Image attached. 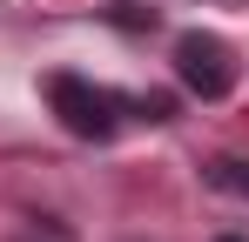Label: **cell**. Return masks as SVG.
I'll use <instances>...</instances> for the list:
<instances>
[{"label": "cell", "instance_id": "1", "mask_svg": "<svg viewBox=\"0 0 249 242\" xmlns=\"http://www.w3.org/2000/svg\"><path fill=\"white\" fill-rule=\"evenodd\" d=\"M47 108L54 121L74 135V141H108L115 128H122V94L115 87H94L88 74H47Z\"/></svg>", "mask_w": 249, "mask_h": 242}, {"label": "cell", "instance_id": "2", "mask_svg": "<svg viewBox=\"0 0 249 242\" xmlns=\"http://www.w3.org/2000/svg\"><path fill=\"white\" fill-rule=\"evenodd\" d=\"M175 74L189 94H202V101H222L229 87H236V47L222 34H202V27H189V34H175Z\"/></svg>", "mask_w": 249, "mask_h": 242}, {"label": "cell", "instance_id": "3", "mask_svg": "<svg viewBox=\"0 0 249 242\" xmlns=\"http://www.w3.org/2000/svg\"><path fill=\"white\" fill-rule=\"evenodd\" d=\"M209 182L229 189V195H249V161H243V155H222L215 168H209Z\"/></svg>", "mask_w": 249, "mask_h": 242}, {"label": "cell", "instance_id": "4", "mask_svg": "<svg viewBox=\"0 0 249 242\" xmlns=\"http://www.w3.org/2000/svg\"><path fill=\"white\" fill-rule=\"evenodd\" d=\"M215 242H243V236H215Z\"/></svg>", "mask_w": 249, "mask_h": 242}]
</instances>
